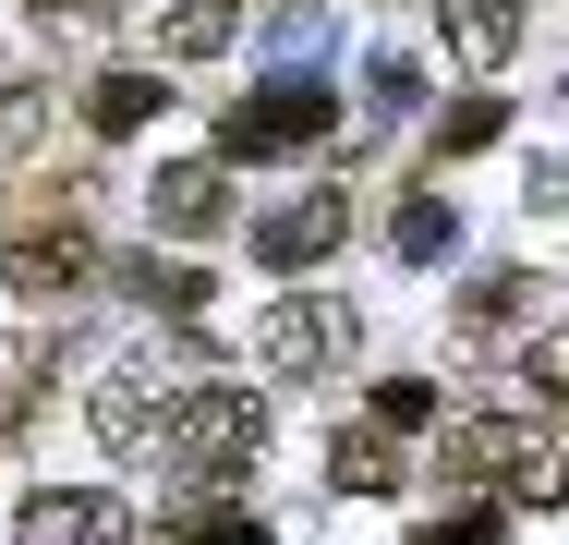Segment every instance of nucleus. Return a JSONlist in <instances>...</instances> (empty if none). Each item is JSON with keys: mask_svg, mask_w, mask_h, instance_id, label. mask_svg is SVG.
I'll return each instance as SVG.
<instances>
[{"mask_svg": "<svg viewBox=\"0 0 569 545\" xmlns=\"http://www.w3.org/2000/svg\"><path fill=\"white\" fill-rule=\"evenodd\" d=\"M254 448H267V400H242V388H182L146 460H170L182 485H219V473H242Z\"/></svg>", "mask_w": 569, "mask_h": 545, "instance_id": "obj_1", "label": "nucleus"}, {"mask_svg": "<svg viewBox=\"0 0 569 545\" xmlns=\"http://www.w3.org/2000/svg\"><path fill=\"white\" fill-rule=\"evenodd\" d=\"M328 121L340 109H328V86H303V73L291 86H254L242 109H219V158H303V146H328Z\"/></svg>", "mask_w": 569, "mask_h": 545, "instance_id": "obj_2", "label": "nucleus"}, {"mask_svg": "<svg viewBox=\"0 0 569 545\" xmlns=\"http://www.w3.org/2000/svg\"><path fill=\"white\" fill-rule=\"evenodd\" d=\"M351 339H363V316H351V304L291 291V304H267V316H254V364H267V376H328Z\"/></svg>", "mask_w": 569, "mask_h": 545, "instance_id": "obj_3", "label": "nucleus"}, {"mask_svg": "<svg viewBox=\"0 0 569 545\" xmlns=\"http://www.w3.org/2000/svg\"><path fill=\"white\" fill-rule=\"evenodd\" d=\"M170 400H182V388H170L158 364H110V376H98V400H86V425H98V448L146 460V448H158V425H170Z\"/></svg>", "mask_w": 569, "mask_h": 545, "instance_id": "obj_4", "label": "nucleus"}, {"mask_svg": "<svg viewBox=\"0 0 569 545\" xmlns=\"http://www.w3.org/2000/svg\"><path fill=\"white\" fill-rule=\"evenodd\" d=\"M146 207H158L170 242H219V230H230V158H182V170H158Z\"/></svg>", "mask_w": 569, "mask_h": 545, "instance_id": "obj_5", "label": "nucleus"}, {"mask_svg": "<svg viewBox=\"0 0 569 545\" xmlns=\"http://www.w3.org/2000/svg\"><path fill=\"white\" fill-rule=\"evenodd\" d=\"M24 545H133V509L98 485H49V497H24Z\"/></svg>", "mask_w": 569, "mask_h": 545, "instance_id": "obj_6", "label": "nucleus"}, {"mask_svg": "<svg viewBox=\"0 0 569 545\" xmlns=\"http://www.w3.org/2000/svg\"><path fill=\"white\" fill-rule=\"evenodd\" d=\"M340 230H351V195H291V207L254 218V267H316Z\"/></svg>", "mask_w": 569, "mask_h": 545, "instance_id": "obj_7", "label": "nucleus"}, {"mask_svg": "<svg viewBox=\"0 0 569 545\" xmlns=\"http://www.w3.org/2000/svg\"><path fill=\"white\" fill-rule=\"evenodd\" d=\"M0 267H12V291H24V304H61V291H73V279L98 267V255H86V230L61 218V230H24V242H12Z\"/></svg>", "mask_w": 569, "mask_h": 545, "instance_id": "obj_8", "label": "nucleus"}, {"mask_svg": "<svg viewBox=\"0 0 569 545\" xmlns=\"http://www.w3.org/2000/svg\"><path fill=\"white\" fill-rule=\"evenodd\" d=\"M437 24H449V61H472V73H497L521 49V0H449Z\"/></svg>", "mask_w": 569, "mask_h": 545, "instance_id": "obj_9", "label": "nucleus"}, {"mask_svg": "<svg viewBox=\"0 0 569 545\" xmlns=\"http://www.w3.org/2000/svg\"><path fill=\"white\" fill-rule=\"evenodd\" d=\"M158 109H170L158 73H98V86H86V133H146Z\"/></svg>", "mask_w": 569, "mask_h": 545, "instance_id": "obj_10", "label": "nucleus"}, {"mask_svg": "<svg viewBox=\"0 0 569 545\" xmlns=\"http://www.w3.org/2000/svg\"><path fill=\"white\" fill-rule=\"evenodd\" d=\"M328 473H340V497H388V485H400V448H388V425L340 436V448H328Z\"/></svg>", "mask_w": 569, "mask_h": 545, "instance_id": "obj_11", "label": "nucleus"}, {"mask_svg": "<svg viewBox=\"0 0 569 545\" xmlns=\"http://www.w3.org/2000/svg\"><path fill=\"white\" fill-rule=\"evenodd\" d=\"M388 242H400V267H437V255L460 242V207H449V195H412V207L388 218Z\"/></svg>", "mask_w": 569, "mask_h": 545, "instance_id": "obj_12", "label": "nucleus"}, {"mask_svg": "<svg viewBox=\"0 0 569 545\" xmlns=\"http://www.w3.org/2000/svg\"><path fill=\"white\" fill-rule=\"evenodd\" d=\"M230 49V0H170V61H219Z\"/></svg>", "mask_w": 569, "mask_h": 545, "instance_id": "obj_13", "label": "nucleus"}, {"mask_svg": "<svg viewBox=\"0 0 569 545\" xmlns=\"http://www.w3.org/2000/svg\"><path fill=\"white\" fill-rule=\"evenodd\" d=\"M472 146H497V98H460V109H437V158H472Z\"/></svg>", "mask_w": 569, "mask_h": 545, "instance_id": "obj_14", "label": "nucleus"}, {"mask_svg": "<svg viewBox=\"0 0 569 545\" xmlns=\"http://www.w3.org/2000/svg\"><path fill=\"white\" fill-rule=\"evenodd\" d=\"M376 425H388V436L437 425V388H425V376H388V388H376Z\"/></svg>", "mask_w": 569, "mask_h": 545, "instance_id": "obj_15", "label": "nucleus"}, {"mask_svg": "<svg viewBox=\"0 0 569 545\" xmlns=\"http://www.w3.org/2000/svg\"><path fill=\"white\" fill-rule=\"evenodd\" d=\"M425 545H509V522H497V509H460V522H437Z\"/></svg>", "mask_w": 569, "mask_h": 545, "instance_id": "obj_16", "label": "nucleus"}, {"mask_svg": "<svg viewBox=\"0 0 569 545\" xmlns=\"http://www.w3.org/2000/svg\"><path fill=\"white\" fill-rule=\"evenodd\" d=\"M24 12H37V24H110L121 0H24Z\"/></svg>", "mask_w": 569, "mask_h": 545, "instance_id": "obj_17", "label": "nucleus"}, {"mask_svg": "<svg viewBox=\"0 0 569 545\" xmlns=\"http://www.w3.org/2000/svg\"><path fill=\"white\" fill-rule=\"evenodd\" d=\"M546 207H569V158H546V170H533V218Z\"/></svg>", "mask_w": 569, "mask_h": 545, "instance_id": "obj_18", "label": "nucleus"}, {"mask_svg": "<svg viewBox=\"0 0 569 545\" xmlns=\"http://www.w3.org/2000/svg\"><path fill=\"white\" fill-rule=\"evenodd\" d=\"M194 545H267V534H254V522H207Z\"/></svg>", "mask_w": 569, "mask_h": 545, "instance_id": "obj_19", "label": "nucleus"}]
</instances>
